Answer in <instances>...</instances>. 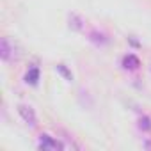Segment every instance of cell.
Instances as JSON below:
<instances>
[{"label":"cell","mask_w":151,"mask_h":151,"mask_svg":"<svg viewBox=\"0 0 151 151\" xmlns=\"http://www.w3.org/2000/svg\"><path fill=\"white\" fill-rule=\"evenodd\" d=\"M69 27L75 29V30H82V20H80L78 16L71 14V16H69Z\"/></svg>","instance_id":"9"},{"label":"cell","mask_w":151,"mask_h":151,"mask_svg":"<svg viewBox=\"0 0 151 151\" xmlns=\"http://www.w3.org/2000/svg\"><path fill=\"white\" fill-rule=\"evenodd\" d=\"M93 43H96V45H107L109 43V39H107V36L105 34H101V32H91V37H89Z\"/></svg>","instance_id":"6"},{"label":"cell","mask_w":151,"mask_h":151,"mask_svg":"<svg viewBox=\"0 0 151 151\" xmlns=\"http://www.w3.org/2000/svg\"><path fill=\"white\" fill-rule=\"evenodd\" d=\"M37 80H39V69L37 68H30L27 71V75H25V82L30 84V86H36Z\"/></svg>","instance_id":"5"},{"label":"cell","mask_w":151,"mask_h":151,"mask_svg":"<svg viewBox=\"0 0 151 151\" xmlns=\"http://www.w3.org/2000/svg\"><path fill=\"white\" fill-rule=\"evenodd\" d=\"M139 128H140L142 132H149V130H151V119H149L147 116H140V117H139Z\"/></svg>","instance_id":"8"},{"label":"cell","mask_w":151,"mask_h":151,"mask_svg":"<svg viewBox=\"0 0 151 151\" xmlns=\"http://www.w3.org/2000/svg\"><path fill=\"white\" fill-rule=\"evenodd\" d=\"M0 57H2V60H11V57H13V48L7 41V37H2V41H0Z\"/></svg>","instance_id":"4"},{"label":"cell","mask_w":151,"mask_h":151,"mask_svg":"<svg viewBox=\"0 0 151 151\" xmlns=\"http://www.w3.org/2000/svg\"><path fill=\"white\" fill-rule=\"evenodd\" d=\"M144 147L146 149H151V142H144Z\"/></svg>","instance_id":"10"},{"label":"cell","mask_w":151,"mask_h":151,"mask_svg":"<svg viewBox=\"0 0 151 151\" xmlns=\"http://www.w3.org/2000/svg\"><path fill=\"white\" fill-rule=\"evenodd\" d=\"M139 66H140V60H139V57H137V55L128 53V55H124V57H123V68H124V69L135 71Z\"/></svg>","instance_id":"3"},{"label":"cell","mask_w":151,"mask_h":151,"mask_svg":"<svg viewBox=\"0 0 151 151\" xmlns=\"http://www.w3.org/2000/svg\"><path fill=\"white\" fill-rule=\"evenodd\" d=\"M18 112H20L22 119H23L30 128H36V124H37V117H36V112H34L32 107H29V105H18Z\"/></svg>","instance_id":"2"},{"label":"cell","mask_w":151,"mask_h":151,"mask_svg":"<svg viewBox=\"0 0 151 151\" xmlns=\"http://www.w3.org/2000/svg\"><path fill=\"white\" fill-rule=\"evenodd\" d=\"M55 71H59V73L62 75V77L68 80V82H71V80H73V75H71V71H69V69H68L64 64H57V66H55Z\"/></svg>","instance_id":"7"},{"label":"cell","mask_w":151,"mask_h":151,"mask_svg":"<svg viewBox=\"0 0 151 151\" xmlns=\"http://www.w3.org/2000/svg\"><path fill=\"white\" fill-rule=\"evenodd\" d=\"M39 149H43V151H57V149H64V144L55 140L50 135H41L39 137Z\"/></svg>","instance_id":"1"}]
</instances>
